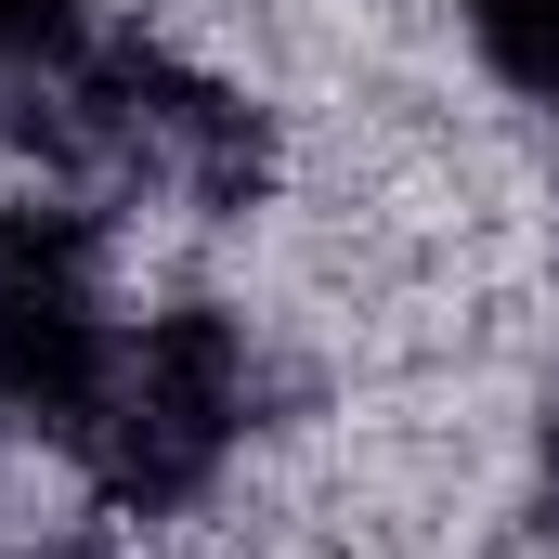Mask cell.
Instances as JSON below:
<instances>
[{
	"label": "cell",
	"mask_w": 559,
	"mask_h": 559,
	"mask_svg": "<svg viewBox=\"0 0 559 559\" xmlns=\"http://www.w3.org/2000/svg\"><path fill=\"white\" fill-rule=\"evenodd\" d=\"M39 559H92V547H39Z\"/></svg>",
	"instance_id": "obj_7"
},
{
	"label": "cell",
	"mask_w": 559,
	"mask_h": 559,
	"mask_svg": "<svg viewBox=\"0 0 559 559\" xmlns=\"http://www.w3.org/2000/svg\"><path fill=\"white\" fill-rule=\"evenodd\" d=\"M534 521L559 534V391H547V429H534Z\"/></svg>",
	"instance_id": "obj_6"
},
{
	"label": "cell",
	"mask_w": 559,
	"mask_h": 559,
	"mask_svg": "<svg viewBox=\"0 0 559 559\" xmlns=\"http://www.w3.org/2000/svg\"><path fill=\"white\" fill-rule=\"evenodd\" d=\"M92 26H79V0H0V66L13 79H39V66H66Z\"/></svg>",
	"instance_id": "obj_5"
},
{
	"label": "cell",
	"mask_w": 559,
	"mask_h": 559,
	"mask_svg": "<svg viewBox=\"0 0 559 559\" xmlns=\"http://www.w3.org/2000/svg\"><path fill=\"white\" fill-rule=\"evenodd\" d=\"M26 131L52 143L79 182L156 195V209H248L274 182V131L235 79L156 52V39H79L66 66L26 79Z\"/></svg>",
	"instance_id": "obj_1"
},
{
	"label": "cell",
	"mask_w": 559,
	"mask_h": 559,
	"mask_svg": "<svg viewBox=\"0 0 559 559\" xmlns=\"http://www.w3.org/2000/svg\"><path fill=\"white\" fill-rule=\"evenodd\" d=\"M105 365H118V299H105L92 222L66 195H13L0 209V417L79 442Z\"/></svg>",
	"instance_id": "obj_3"
},
{
	"label": "cell",
	"mask_w": 559,
	"mask_h": 559,
	"mask_svg": "<svg viewBox=\"0 0 559 559\" xmlns=\"http://www.w3.org/2000/svg\"><path fill=\"white\" fill-rule=\"evenodd\" d=\"M248 391H261L248 325H235L222 299H169V312L118 325V365H105V391H92V417H79V468H92L131 521H169V508H195V495L222 481V455L248 442Z\"/></svg>",
	"instance_id": "obj_2"
},
{
	"label": "cell",
	"mask_w": 559,
	"mask_h": 559,
	"mask_svg": "<svg viewBox=\"0 0 559 559\" xmlns=\"http://www.w3.org/2000/svg\"><path fill=\"white\" fill-rule=\"evenodd\" d=\"M468 39H481V66L508 92L559 105V0H468Z\"/></svg>",
	"instance_id": "obj_4"
}]
</instances>
